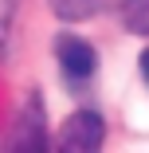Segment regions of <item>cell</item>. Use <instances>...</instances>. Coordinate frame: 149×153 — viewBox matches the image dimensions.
<instances>
[{"instance_id":"cell-5","label":"cell","mask_w":149,"mask_h":153,"mask_svg":"<svg viewBox=\"0 0 149 153\" xmlns=\"http://www.w3.org/2000/svg\"><path fill=\"white\" fill-rule=\"evenodd\" d=\"M122 20H126V32L149 36V0H126L122 4Z\"/></svg>"},{"instance_id":"cell-3","label":"cell","mask_w":149,"mask_h":153,"mask_svg":"<svg viewBox=\"0 0 149 153\" xmlns=\"http://www.w3.org/2000/svg\"><path fill=\"white\" fill-rule=\"evenodd\" d=\"M55 59H59V71H63L67 82H86L94 75V67H98L94 47L86 43L82 36H75V32H63L55 39Z\"/></svg>"},{"instance_id":"cell-1","label":"cell","mask_w":149,"mask_h":153,"mask_svg":"<svg viewBox=\"0 0 149 153\" xmlns=\"http://www.w3.org/2000/svg\"><path fill=\"white\" fill-rule=\"evenodd\" d=\"M0 153H51L47 149V118H43L39 94H32L24 102V110L16 114V122H12Z\"/></svg>"},{"instance_id":"cell-4","label":"cell","mask_w":149,"mask_h":153,"mask_svg":"<svg viewBox=\"0 0 149 153\" xmlns=\"http://www.w3.org/2000/svg\"><path fill=\"white\" fill-rule=\"evenodd\" d=\"M126 0H51V8L59 20H90V16H102L110 8H122Z\"/></svg>"},{"instance_id":"cell-7","label":"cell","mask_w":149,"mask_h":153,"mask_svg":"<svg viewBox=\"0 0 149 153\" xmlns=\"http://www.w3.org/2000/svg\"><path fill=\"white\" fill-rule=\"evenodd\" d=\"M141 79H145V86H149V51L141 55Z\"/></svg>"},{"instance_id":"cell-6","label":"cell","mask_w":149,"mask_h":153,"mask_svg":"<svg viewBox=\"0 0 149 153\" xmlns=\"http://www.w3.org/2000/svg\"><path fill=\"white\" fill-rule=\"evenodd\" d=\"M16 8H20V0H0V51L8 47V32L16 24Z\"/></svg>"},{"instance_id":"cell-2","label":"cell","mask_w":149,"mask_h":153,"mask_svg":"<svg viewBox=\"0 0 149 153\" xmlns=\"http://www.w3.org/2000/svg\"><path fill=\"white\" fill-rule=\"evenodd\" d=\"M102 141H106V122L102 114L94 110H75L63 130H59V145L55 153H102Z\"/></svg>"}]
</instances>
